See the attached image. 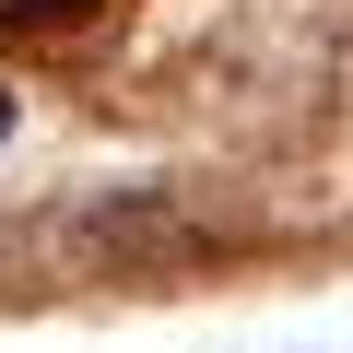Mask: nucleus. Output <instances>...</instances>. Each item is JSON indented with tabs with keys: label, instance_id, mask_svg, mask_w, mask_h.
Here are the masks:
<instances>
[{
	"label": "nucleus",
	"instance_id": "obj_1",
	"mask_svg": "<svg viewBox=\"0 0 353 353\" xmlns=\"http://www.w3.org/2000/svg\"><path fill=\"white\" fill-rule=\"evenodd\" d=\"M0 141H12V106H0Z\"/></svg>",
	"mask_w": 353,
	"mask_h": 353
}]
</instances>
